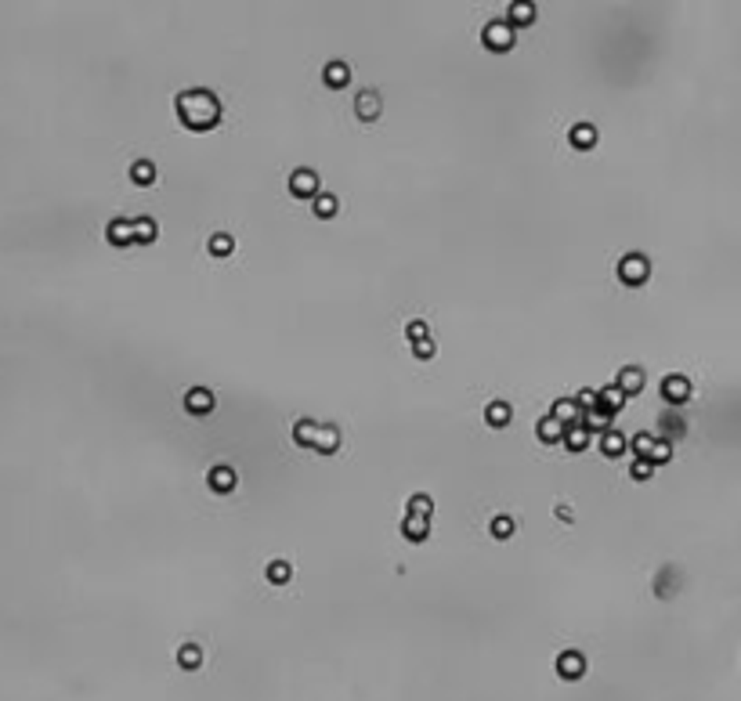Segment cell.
Here are the masks:
<instances>
[{"label":"cell","mask_w":741,"mask_h":701,"mask_svg":"<svg viewBox=\"0 0 741 701\" xmlns=\"http://www.w3.org/2000/svg\"><path fill=\"white\" fill-rule=\"evenodd\" d=\"M178 120L188 127V131H210L217 127L221 120V101L213 91H185L178 94Z\"/></svg>","instance_id":"6da1fadb"},{"label":"cell","mask_w":741,"mask_h":701,"mask_svg":"<svg viewBox=\"0 0 741 701\" xmlns=\"http://www.w3.org/2000/svg\"><path fill=\"white\" fill-rule=\"evenodd\" d=\"M647 275H651V264H647V257H640V253H630V257L618 261V278H622L625 286H644Z\"/></svg>","instance_id":"7a4b0ae2"},{"label":"cell","mask_w":741,"mask_h":701,"mask_svg":"<svg viewBox=\"0 0 741 701\" xmlns=\"http://www.w3.org/2000/svg\"><path fill=\"white\" fill-rule=\"evenodd\" d=\"M514 36H518V33H514V26H506V19H503V22H488L485 33H481L485 47H488V51H499V54L514 47Z\"/></svg>","instance_id":"3957f363"},{"label":"cell","mask_w":741,"mask_h":701,"mask_svg":"<svg viewBox=\"0 0 741 701\" xmlns=\"http://www.w3.org/2000/svg\"><path fill=\"white\" fill-rule=\"evenodd\" d=\"M691 394H695V387H691V380H687V376L672 373V376H665V380H662V398H665L669 405H683Z\"/></svg>","instance_id":"277c9868"},{"label":"cell","mask_w":741,"mask_h":701,"mask_svg":"<svg viewBox=\"0 0 741 701\" xmlns=\"http://www.w3.org/2000/svg\"><path fill=\"white\" fill-rule=\"evenodd\" d=\"M290 192L297 199H315L318 196V173L315 170H293L290 173Z\"/></svg>","instance_id":"5b68a950"},{"label":"cell","mask_w":741,"mask_h":701,"mask_svg":"<svg viewBox=\"0 0 741 701\" xmlns=\"http://www.w3.org/2000/svg\"><path fill=\"white\" fill-rule=\"evenodd\" d=\"M550 416H553L560 427H579V423H583V408L575 405V398H557L553 408H550Z\"/></svg>","instance_id":"8992f818"},{"label":"cell","mask_w":741,"mask_h":701,"mask_svg":"<svg viewBox=\"0 0 741 701\" xmlns=\"http://www.w3.org/2000/svg\"><path fill=\"white\" fill-rule=\"evenodd\" d=\"M557 676L560 680H583L586 676V658L579 651H564L557 655Z\"/></svg>","instance_id":"52a82bcc"},{"label":"cell","mask_w":741,"mask_h":701,"mask_svg":"<svg viewBox=\"0 0 741 701\" xmlns=\"http://www.w3.org/2000/svg\"><path fill=\"white\" fill-rule=\"evenodd\" d=\"M311 448H315V452H322V455H333V452L340 448V430H336V423H318Z\"/></svg>","instance_id":"ba28073f"},{"label":"cell","mask_w":741,"mask_h":701,"mask_svg":"<svg viewBox=\"0 0 741 701\" xmlns=\"http://www.w3.org/2000/svg\"><path fill=\"white\" fill-rule=\"evenodd\" d=\"M615 387H618L625 398H630V394H640V390H644V369H640V365H625V369L618 373Z\"/></svg>","instance_id":"9c48e42d"},{"label":"cell","mask_w":741,"mask_h":701,"mask_svg":"<svg viewBox=\"0 0 741 701\" xmlns=\"http://www.w3.org/2000/svg\"><path fill=\"white\" fill-rule=\"evenodd\" d=\"M402 535H405L409 543H427V535H430V517L409 513V517L402 520Z\"/></svg>","instance_id":"30bf717a"},{"label":"cell","mask_w":741,"mask_h":701,"mask_svg":"<svg viewBox=\"0 0 741 701\" xmlns=\"http://www.w3.org/2000/svg\"><path fill=\"white\" fill-rule=\"evenodd\" d=\"M185 408L192 416H206L210 408H213V394L206 390V387H192L188 394H185Z\"/></svg>","instance_id":"8fae6325"},{"label":"cell","mask_w":741,"mask_h":701,"mask_svg":"<svg viewBox=\"0 0 741 701\" xmlns=\"http://www.w3.org/2000/svg\"><path fill=\"white\" fill-rule=\"evenodd\" d=\"M210 488L221 492V495L232 492V488H236V470H232V466H228V463H217L213 470H210Z\"/></svg>","instance_id":"7c38bea8"},{"label":"cell","mask_w":741,"mask_h":701,"mask_svg":"<svg viewBox=\"0 0 741 701\" xmlns=\"http://www.w3.org/2000/svg\"><path fill=\"white\" fill-rule=\"evenodd\" d=\"M105 236H109L112 246H131V243H134V224H131V221H112V224L105 228Z\"/></svg>","instance_id":"4fadbf2b"},{"label":"cell","mask_w":741,"mask_h":701,"mask_svg":"<svg viewBox=\"0 0 741 701\" xmlns=\"http://www.w3.org/2000/svg\"><path fill=\"white\" fill-rule=\"evenodd\" d=\"M590 438H593V434L579 423V427H564V438H560V441H564V448H572V452H586V448H590Z\"/></svg>","instance_id":"5bb4252c"},{"label":"cell","mask_w":741,"mask_h":701,"mask_svg":"<svg viewBox=\"0 0 741 701\" xmlns=\"http://www.w3.org/2000/svg\"><path fill=\"white\" fill-rule=\"evenodd\" d=\"M611 420H615V416L608 413V408H600V405L590 408V413H583V427H586L590 434H593V430H611Z\"/></svg>","instance_id":"9a60e30c"},{"label":"cell","mask_w":741,"mask_h":701,"mask_svg":"<svg viewBox=\"0 0 741 701\" xmlns=\"http://www.w3.org/2000/svg\"><path fill=\"white\" fill-rule=\"evenodd\" d=\"M597 405H600V408H608V413L615 416L618 408L625 405V394H622L615 383H611V387H600V390H597Z\"/></svg>","instance_id":"2e32d148"},{"label":"cell","mask_w":741,"mask_h":701,"mask_svg":"<svg viewBox=\"0 0 741 701\" xmlns=\"http://www.w3.org/2000/svg\"><path fill=\"white\" fill-rule=\"evenodd\" d=\"M532 22H535V4H525V0H521V4H510L506 26L518 29V26H532Z\"/></svg>","instance_id":"e0dca14e"},{"label":"cell","mask_w":741,"mask_h":701,"mask_svg":"<svg viewBox=\"0 0 741 701\" xmlns=\"http://www.w3.org/2000/svg\"><path fill=\"white\" fill-rule=\"evenodd\" d=\"M510 416H514V408H510L506 401H492V405H485V420H488V427H506V423H510Z\"/></svg>","instance_id":"ac0fdd59"},{"label":"cell","mask_w":741,"mask_h":701,"mask_svg":"<svg viewBox=\"0 0 741 701\" xmlns=\"http://www.w3.org/2000/svg\"><path fill=\"white\" fill-rule=\"evenodd\" d=\"M625 445H630V441H625L618 430H604V434H600V452L611 455V459H618V455L625 452Z\"/></svg>","instance_id":"d6986e66"},{"label":"cell","mask_w":741,"mask_h":701,"mask_svg":"<svg viewBox=\"0 0 741 701\" xmlns=\"http://www.w3.org/2000/svg\"><path fill=\"white\" fill-rule=\"evenodd\" d=\"M535 434H539V441H546V445H557V441L564 438V427H560L553 416H546V420H539Z\"/></svg>","instance_id":"ffe728a7"},{"label":"cell","mask_w":741,"mask_h":701,"mask_svg":"<svg viewBox=\"0 0 741 701\" xmlns=\"http://www.w3.org/2000/svg\"><path fill=\"white\" fill-rule=\"evenodd\" d=\"M348 80H351L348 62H329V66H326V84H329V87H348Z\"/></svg>","instance_id":"44dd1931"},{"label":"cell","mask_w":741,"mask_h":701,"mask_svg":"<svg viewBox=\"0 0 741 701\" xmlns=\"http://www.w3.org/2000/svg\"><path fill=\"white\" fill-rule=\"evenodd\" d=\"M355 109H358V116H362V120H376V116H380V98H376L373 91H362Z\"/></svg>","instance_id":"7402d4cb"},{"label":"cell","mask_w":741,"mask_h":701,"mask_svg":"<svg viewBox=\"0 0 741 701\" xmlns=\"http://www.w3.org/2000/svg\"><path fill=\"white\" fill-rule=\"evenodd\" d=\"M131 181H134V185H141V188H145V185H152V181H156V166H152L148 159H138V163L131 166Z\"/></svg>","instance_id":"603a6c76"},{"label":"cell","mask_w":741,"mask_h":701,"mask_svg":"<svg viewBox=\"0 0 741 701\" xmlns=\"http://www.w3.org/2000/svg\"><path fill=\"white\" fill-rule=\"evenodd\" d=\"M315 430H318V423H315V420H297V423H293V441H297V445H304V448H311Z\"/></svg>","instance_id":"cb8c5ba5"},{"label":"cell","mask_w":741,"mask_h":701,"mask_svg":"<svg viewBox=\"0 0 741 701\" xmlns=\"http://www.w3.org/2000/svg\"><path fill=\"white\" fill-rule=\"evenodd\" d=\"M134 224V243H156V224L148 221V217H138V221H131Z\"/></svg>","instance_id":"d4e9b609"},{"label":"cell","mask_w":741,"mask_h":701,"mask_svg":"<svg viewBox=\"0 0 741 701\" xmlns=\"http://www.w3.org/2000/svg\"><path fill=\"white\" fill-rule=\"evenodd\" d=\"M593 141H597L593 123H579V127H572V145H575V148H590Z\"/></svg>","instance_id":"484cf974"},{"label":"cell","mask_w":741,"mask_h":701,"mask_svg":"<svg viewBox=\"0 0 741 701\" xmlns=\"http://www.w3.org/2000/svg\"><path fill=\"white\" fill-rule=\"evenodd\" d=\"M178 665H181V669H199V665H203V651H199L196 644H185V647L178 651Z\"/></svg>","instance_id":"4316f807"},{"label":"cell","mask_w":741,"mask_h":701,"mask_svg":"<svg viewBox=\"0 0 741 701\" xmlns=\"http://www.w3.org/2000/svg\"><path fill=\"white\" fill-rule=\"evenodd\" d=\"M290 575H293V568H290L286 560H271V564H268V582H275V586L290 582Z\"/></svg>","instance_id":"83f0119b"},{"label":"cell","mask_w":741,"mask_h":701,"mask_svg":"<svg viewBox=\"0 0 741 701\" xmlns=\"http://www.w3.org/2000/svg\"><path fill=\"white\" fill-rule=\"evenodd\" d=\"M333 213H336V196H322V192H318V196H315V217H318V221H329Z\"/></svg>","instance_id":"f1b7e54d"},{"label":"cell","mask_w":741,"mask_h":701,"mask_svg":"<svg viewBox=\"0 0 741 701\" xmlns=\"http://www.w3.org/2000/svg\"><path fill=\"white\" fill-rule=\"evenodd\" d=\"M655 434H637L633 441H630V448L637 452V459H651V448H655Z\"/></svg>","instance_id":"f546056e"},{"label":"cell","mask_w":741,"mask_h":701,"mask_svg":"<svg viewBox=\"0 0 741 701\" xmlns=\"http://www.w3.org/2000/svg\"><path fill=\"white\" fill-rule=\"evenodd\" d=\"M232 246H236V243H232V236H228V231H217V236L210 239V253H213V257H228V253H232Z\"/></svg>","instance_id":"4dcf8cb0"},{"label":"cell","mask_w":741,"mask_h":701,"mask_svg":"<svg viewBox=\"0 0 741 701\" xmlns=\"http://www.w3.org/2000/svg\"><path fill=\"white\" fill-rule=\"evenodd\" d=\"M430 510H434V499H430V495L416 492V495L409 499V513H416V517H430Z\"/></svg>","instance_id":"1f68e13d"},{"label":"cell","mask_w":741,"mask_h":701,"mask_svg":"<svg viewBox=\"0 0 741 701\" xmlns=\"http://www.w3.org/2000/svg\"><path fill=\"white\" fill-rule=\"evenodd\" d=\"M669 459H672V441L658 438V441H655V448H651V463H655V466H662V463H669Z\"/></svg>","instance_id":"d6a6232c"},{"label":"cell","mask_w":741,"mask_h":701,"mask_svg":"<svg viewBox=\"0 0 741 701\" xmlns=\"http://www.w3.org/2000/svg\"><path fill=\"white\" fill-rule=\"evenodd\" d=\"M492 535L495 539H510V535H514V520H510V517H495L492 520Z\"/></svg>","instance_id":"836d02e7"},{"label":"cell","mask_w":741,"mask_h":701,"mask_svg":"<svg viewBox=\"0 0 741 701\" xmlns=\"http://www.w3.org/2000/svg\"><path fill=\"white\" fill-rule=\"evenodd\" d=\"M630 474H633V481H647V478L655 474V463H651V459H637Z\"/></svg>","instance_id":"e575fe53"},{"label":"cell","mask_w":741,"mask_h":701,"mask_svg":"<svg viewBox=\"0 0 741 701\" xmlns=\"http://www.w3.org/2000/svg\"><path fill=\"white\" fill-rule=\"evenodd\" d=\"M575 405L583 408V413H590V408H597V390H579V394H575Z\"/></svg>","instance_id":"d590c367"},{"label":"cell","mask_w":741,"mask_h":701,"mask_svg":"<svg viewBox=\"0 0 741 701\" xmlns=\"http://www.w3.org/2000/svg\"><path fill=\"white\" fill-rule=\"evenodd\" d=\"M413 355H416V358H434V340H430V336H427V340H416V343H413Z\"/></svg>","instance_id":"8d00e7d4"},{"label":"cell","mask_w":741,"mask_h":701,"mask_svg":"<svg viewBox=\"0 0 741 701\" xmlns=\"http://www.w3.org/2000/svg\"><path fill=\"white\" fill-rule=\"evenodd\" d=\"M405 333H409V340H413V343H416V340H427V322H420V318H416V322H409V326H405Z\"/></svg>","instance_id":"74e56055"},{"label":"cell","mask_w":741,"mask_h":701,"mask_svg":"<svg viewBox=\"0 0 741 701\" xmlns=\"http://www.w3.org/2000/svg\"><path fill=\"white\" fill-rule=\"evenodd\" d=\"M557 517H560V520H572L575 513H572V510H568V506H557Z\"/></svg>","instance_id":"f35d334b"}]
</instances>
